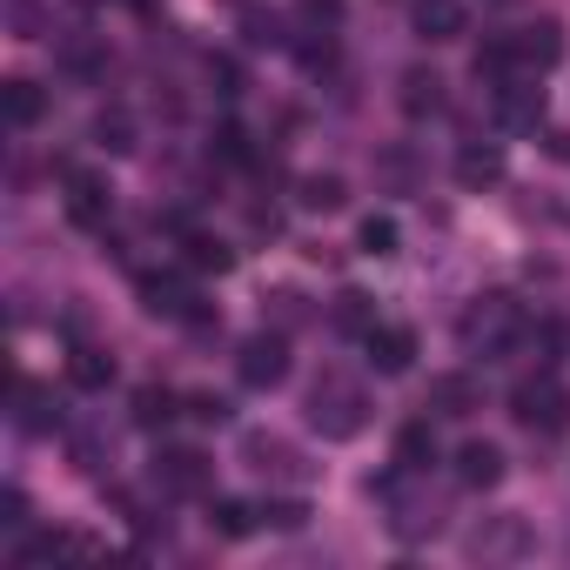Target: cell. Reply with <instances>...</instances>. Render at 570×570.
I'll return each instance as SVG.
<instances>
[{
    "instance_id": "1",
    "label": "cell",
    "mask_w": 570,
    "mask_h": 570,
    "mask_svg": "<svg viewBox=\"0 0 570 570\" xmlns=\"http://www.w3.org/2000/svg\"><path fill=\"white\" fill-rule=\"evenodd\" d=\"M309 430L323 436V443H350V436H363L370 430V390L356 383V376H343V370H323L316 383H309Z\"/></svg>"
},
{
    "instance_id": "2",
    "label": "cell",
    "mask_w": 570,
    "mask_h": 570,
    "mask_svg": "<svg viewBox=\"0 0 570 570\" xmlns=\"http://www.w3.org/2000/svg\"><path fill=\"white\" fill-rule=\"evenodd\" d=\"M523 323H530V316H523L510 296H476V303L456 316V343L490 363V356H510V350L523 343Z\"/></svg>"
},
{
    "instance_id": "3",
    "label": "cell",
    "mask_w": 570,
    "mask_h": 570,
    "mask_svg": "<svg viewBox=\"0 0 570 570\" xmlns=\"http://www.w3.org/2000/svg\"><path fill=\"white\" fill-rule=\"evenodd\" d=\"M510 416H517L530 436H563V430H570V383L543 363L537 376H523V383L510 390Z\"/></svg>"
},
{
    "instance_id": "4",
    "label": "cell",
    "mask_w": 570,
    "mask_h": 570,
    "mask_svg": "<svg viewBox=\"0 0 570 570\" xmlns=\"http://www.w3.org/2000/svg\"><path fill=\"white\" fill-rule=\"evenodd\" d=\"M141 303L155 316H168V323H188V330H208L215 323V309L202 303V289H195L188 275H175V268H148L141 275Z\"/></svg>"
},
{
    "instance_id": "5",
    "label": "cell",
    "mask_w": 570,
    "mask_h": 570,
    "mask_svg": "<svg viewBox=\"0 0 570 570\" xmlns=\"http://www.w3.org/2000/svg\"><path fill=\"white\" fill-rule=\"evenodd\" d=\"M148 483H155L161 497H208L215 463H208L202 450H188V443H161L155 463H148Z\"/></svg>"
},
{
    "instance_id": "6",
    "label": "cell",
    "mask_w": 570,
    "mask_h": 570,
    "mask_svg": "<svg viewBox=\"0 0 570 570\" xmlns=\"http://www.w3.org/2000/svg\"><path fill=\"white\" fill-rule=\"evenodd\" d=\"M530 550H537V537H530V523L510 517V510H503V517H483V523L463 537V557H470V563H523Z\"/></svg>"
},
{
    "instance_id": "7",
    "label": "cell",
    "mask_w": 570,
    "mask_h": 570,
    "mask_svg": "<svg viewBox=\"0 0 570 570\" xmlns=\"http://www.w3.org/2000/svg\"><path fill=\"white\" fill-rule=\"evenodd\" d=\"M235 376H242L248 390H275L282 376H289V336H282V330L248 336V343L235 350Z\"/></svg>"
},
{
    "instance_id": "8",
    "label": "cell",
    "mask_w": 570,
    "mask_h": 570,
    "mask_svg": "<svg viewBox=\"0 0 570 570\" xmlns=\"http://www.w3.org/2000/svg\"><path fill=\"white\" fill-rule=\"evenodd\" d=\"M490 115H497V128H510V135L543 128V88H537V75L497 81V88H490Z\"/></svg>"
},
{
    "instance_id": "9",
    "label": "cell",
    "mask_w": 570,
    "mask_h": 570,
    "mask_svg": "<svg viewBox=\"0 0 570 570\" xmlns=\"http://www.w3.org/2000/svg\"><path fill=\"white\" fill-rule=\"evenodd\" d=\"M61 202H68V222L75 228H108V215H115V188L95 168H68L61 175Z\"/></svg>"
},
{
    "instance_id": "10",
    "label": "cell",
    "mask_w": 570,
    "mask_h": 570,
    "mask_svg": "<svg viewBox=\"0 0 570 570\" xmlns=\"http://www.w3.org/2000/svg\"><path fill=\"white\" fill-rule=\"evenodd\" d=\"M503 41H510V61H517V75H550V68L563 61V28H557V21L510 28Z\"/></svg>"
},
{
    "instance_id": "11",
    "label": "cell",
    "mask_w": 570,
    "mask_h": 570,
    "mask_svg": "<svg viewBox=\"0 0 570 570\" xmlns=\"http://www.w3.org/2000/svg\"><path fill=\"white\" fill-rule=\"evenodd\" d=\"M423 410L430 416H470V410H483V376H470V370H450V376H430V396H423Z\"/></svg>"
},
{
    "instance_id": "12",
    "label": "cell",
    "mask_w": 570,
    "mask_h": 570,
    "mask_svg": "<svg viewBox=\"0 0 570 570\" xmlns=\"http://www.w3.org/2000/svg\"><path fill=\"white\" fill-rule=\"evenodd\" d=\"M14 403H21L14 416H21V430H28V436H55V430H75V423H68V403H61L55 390H41V383H21V390H14Z\"/></svg>"
},
{
    "instance_id": "13",
    "label": "cell",
    "mask_w": 570,
    "mask_h": 570,
    "mask_svg": "<svg viewBox=\"0 0 570 570\" xmlns=\"http://www.w3.org/2000/svg\"><path fill=\"white\" fill-rule=\"evenodd\" d=\"M363 350H370V363H376L383 376H403V370L416 363V330H403V323H376V330L363 336Z\"/></svg>"
},
{
    "instance_id": "14",
    "label": "cell",
    "mask_w": 570,
    "mask_h": 570,
    "mask_svg": "<svg viewBox=\"0 0 570 570\" xmlns=\"http://www.w3.org/2000/svg\"><path fill=\"white\" fill-rule=\"evenodd\" d=\"M410 28H416L423 41H463L470 14H463V0H416V8H410Z\"/></svg>"
},
{
    "instance_id": "15",
    "label": "cell",
    "mask_w": 570,
    "mask_h": 570,
    "mask_svg": "<svg viewBox=\"0 0 570 570\" xmlns=\"http://www.w3.org/2000/svg\"><path fill=\"white\" fill-rule=\"evenodd\" d=\"M248 463H255L268 483H309V463H303L289 443H275V436H248Z\"/></svg>"
},
{
    "instance_id": "16",
    "label": "cell",
    "mask_w": 570,
    "mask_h": 570,
    "mask_svg": "<svg viewBox=\"0 0 570 570\" xmlns=\"http://www.w3.org/2000/svg\"><path fill=\"white\" fill-rule=\"evenodd\" d=\"M456 181H463L470 195L497 188V181H503V148H497V141H463V148H456Z\"/></svg>"
},
{
    "instance_id": "17",
    "label": "cell",
    "mask_w": 570,
    "mask_h": 570,
    "mask_svg": "<svg viewBox=\"0 0 570 570\" xmlns=\"http://www.w3.org/2000/svg\"><path fill=\"white\" fill-rule=\"evenodd\" d=\"M55 61H61V75H75V81H108V48H101L95 35H68V41L55 48Z\"/></svg>"
},
{
    "instance_id": "18",
    "label": "cell",
    "mask_w": 570,
    "mask_h": 570,
    "mask_svg": "<svg viewBox=\"0 0 570 570\" xmlns=\"http://www.w3.org/2000/svg\"><path fill=\"white\" fill-rule=\"evenodd\" d=\"M456 483L463 490H497L503 483V450L497 443H463L456 450Z\"/></svg>"
},
{
    "instance_id": "19",
    "label": "cell",
    "mask_w": 570,
    "mask_h": 570,
    "mask_svg": "<svg viewBox=\"0 0 570 570\" xmlns=\"http://www.w3.org/2000/svg\"><path fill=\"white\" fill-rule=\"evenodd\" d=\"M396 463H403L410 476H423V470L436 463V416H416V423L396 430Z\"/></svg>"
},
{
    "instance_id": "20",
    "label": "cell",
    "mask_w": 570,
    "mask_h": 570,
    "mask_svg": "<svg viewBox=\"0 0 570 570\" xmlns=\"http://www.w3.org/2000/svg\"><path fill=\"white\" fill-rule=\"evenodd\" d=\"M41 115H48V95H41L35 81H8V88H0V121H8L14 135H21V128H35Z\"/></svg>"
},
{
    "instance_id": "21",
    "label": "cell",
    "mask_w": 570,
    "mask_h": 570,
    "mask_svg": "<svg viewBox=\"0 0 570 570\" xmlns=\"http://www.w3.org/2000/svg\"><path fill=\"white\" fill-rule=\"evenodd\" d=\"M517 350H530L537 363H550V370H557V363L570 356V330H563L557 316H537V323H523V343H517Z\"/></svg>"
},
{
    "instance_id": "22",
    "label": "cell",
    "mask_w": 570,
    "mask_h": 570,
    "mask_svg": "<svg viewBox=\"0 0 570 570\" xmlns=\"http://www.w3.org/2000/svg\"><path fill=\"white\" fill-rule=\"evenodd\" d=\"M175 416H181V396L175 390H161V383H141L135 390V423L141 430H168Z\"/></svg>"
},
{
    "instance_id": "23",
    "label": "cell",
    "mask_w": 570,
    "mask_h": 570,
    "mask_svg": "<svg viewBox=\"0 0 570 570\" xmlns=\"http://www.w3.org/2000/svg\"><path fill=\"white\" fill-rule=\"evenodd\" d=\"M68 456L88 470V476H108V463H115V443L101 436V430H88V423H75L68 430Z\"/></svg>"
},
{
    "instance_id": "24",
    "label": "cell",
    "mask_w": 570,
    "mask_h": 570,
    "mask_svg": "<svg viewBox=\"0 0 570 570\" xmlns=\"http://www.w3.org/2000/svg\"><path fill=\"white\" fill-rule=\"evenodd\" d=\"M262 523V503H235V497H215L208 503V530L215 537H248Z\"/></svg>"
},
{
    "instance_id": "25",
    "label": "cell",
    "mask_w": 570,
    "mask_h": 570,
    "mask_svg": "<svg viewBox=\"0 0 570 570\" xmlns=\"http://www.w3.org/2000/svg\"><path fill=\"white\" fill-rule=\"evenodd\" d=\"M403 108L410 115H436L443 108V75L436 68H410L403 75Z\"/></svg>"
},
{
    "instance_id": "26",
    "label": "cell",
    "mask_w": 570,
    "mask_h": 570,
    "mask_svg": "<svg viewBox=\"0 0 570 570\" xmlns=\"http://www.w3.org/2000/svg\"><path fill=\"white\" fill-rule=\"evenodd\" d=\"M181 262H188V268H202V275H208V268L222 275L235 255H228V242H215V235H181Z\"/></svg>"
},
{
    "instance_id": "27",
    "label": "cell",
    "mask_w": 570,
    "mask_h": 570,
    "mask_svg": "<svg viewBox=\"0 0 570 570\" xmlns=\"http://www.w3.org/2000/svg\"><path fill=\"white\" fill-rule=\"evenodd\" d=\"M68 370H75L81 390H108V383H115V356H108V350H75Z\"/></svg>"
},
{
    "instance_id": "28",
    "label": "cell",
    "mask_w": 570,
    "mask_h": 570,
    "mask_svg": "<svg viewBox=\"0 0 570 570\" xmlns=\"http://www.w3.org/2000/svg\"><path fill=\"white\" fill-rule=\"evenodd\" d=\"M336 323H343L350 336H370L383 316H376V303H370V296H356V289H350V296H336Z\"/></svg>"
},
{
    "instance_id": "29",
    "label": "cell",
    "mask_w": 570,
    "mask_h": 570,
    "mask_svg": "<svg viewBox=\"0 0 570 570\" xmlns=\"http://www.w3.org/2000/svg\"><path fill=\"white\" fill-rule=\"evenodd\" d=\"M262 523H268V530H303V523H309V503H303V497H268V503H262Z\"/></svg>"
},
{
    "instance_id": "30",
    "label": "cell",
    "mask_w": 570,
    "mask_h": 570,
    "mask_svg": "<svg viewBox=\"0 0 570 570\" xmlns=\"http://www.w3.org/2000/svg\"><path fill=\"white\" fill-rule=\"evenodd\" d=\"M95 141H101V148H115V155H128V148H135V121H128L121 108H108V115L95 121Z\"/></svg>"
},
{
    "instance_id": "31",
    "label": "cell",
    "mask_w": 570,
    "mask_h": 570,
    "mask_svg": "<svg viewBox=\"0 0 570 570\" xmlns=\"http://www.w3.org/2000/svg\"><path fill=\"white\" fill-rule=\"evenodd\" d=\"M356 242H363V255H396V222H390V215H370V222L356 228Z\"/></svg>"
},
{
    "instance_id": "32",
    "label": "cell",
    "mask_w": 570,
    "mask_h": 570,
    "mask_svg": "<svg viewBox=\"0 0 570 570\" xmlns=\"http://www.w3.org/2000/svg\"><path fill=\"white\" fill-rule=\"evenodd\" d=\"M303 208H323V215L343 208V181H336V175H309V181H303Z\"/></svg>"
},
{
    "instance_id": "33",
    "label": "cell",
    "mask_w": 570,
    "mask_h": 570,
    "mask_svg": "<svg viewBox=\"0 0 570 570\" xmlns=\"http://www.w3.org/2000/svg\"><path fill=\"white\" fill-rule=\"evenodd\" d=\"M242 35H248L255 48H282V41H289V35H282V21H275V14H242Z\"/></svg>"
},
{
    "instance_id": "34",
    "label": "cell",
    "mask_w": 570,
    "mask_h": 570,
    "mask_svg": "<svg viewBox=\"0 0 570 570\" xmlns=\"http://www.w3.org/2000/svg\"><path fill=\"white\" fill-rule=\"evenodd\" d=\"M188 416H195V423H228L235 410H228V396H208V390H202V396H188Z\"/></svg>"
},
{
    "instance_id": "35",
    "label": "cell",
    "mask_w": 570,
    "mask_h": 570,
    "mask_svg": "<svg viewBox=\"0 0 570 570\" xmlns=\"http://www.w3.org/2000/svg\"><path fill=\"white\" fill-rule=\"evenodd\" d=\"M208 81H222L215 95L228 101V95H242V75H235V61H208Z\"/></svg>"
}]
</instances>
